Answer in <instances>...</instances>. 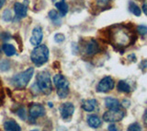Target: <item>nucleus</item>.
I'll return each instance as SVG.
<instances>
[{"label": "nucleus", "instance_id": "obj_1", "mask_svg": "<svg viewBox=\"0 0 147 131\" xmlns=\"http://www.w3.org/2000/svg\"><path fill=\"white\" fill-rule=\"evenodd\" d=\"M111 43L118 47H126L132 43V33L123 26H117L109 33Z\"/></svg>", "mask_w": 147, "mask_h": 131}, {"label": "nucleus", "instance_id": "obj_2", "mask_svg": "<svg viewBox=\"0 0 147 131\" xmlns=\"http://www.w3.org/2000/svg\"><path fill=\"white\" fill-rule=\"evenodd\" d=\"M49 49L44 44H38L32 50L30 59L36 66H41L45 64L49 59Z\"/></svg>", "mask_w": 147, "mask_h": 131}, {"label": "nucleus", "instance_id": "obj_3", "mask_svg": "<svg viewBox=\"0 0 147 131\" xmlns=\"http://www.w3.org/2000/svg\"><path fill=\"white\" fill-rule=\"evenodd\" d=\"M37 87L39 88L40 91L46 95L51 94V92L53 91L52 82H51V77L50 73L48 71H41L37 75Z\"/></svg>", "mask_w": 147, "mask_h": 131}, {"label": "nucleus", "instance_id": "obj_4", "mask_svg": "<svg viewBox=\"0 0 147 131\" xmlns=\"http://www.w3.org/2000/svg\"><path fill=\"white\" fill-rule=\"evenodd\" d=\"M33 74H34L33 68H28L25 71L15 75L12 78V84L18 89L25 88L28 85V83L30 81L32 77H33Z\"/></svg>", "mask_w": 147, "mask_h": 131}, {"label": "nucleus", "instance_id": "obj_5", "mask_svg": "<svg viewBox=\"0 0 147 131\" xmlns=\"http://www.w3.org/2000/svg\"><path fill=\"white\" fill-rule=\"evenodd\" d=\"M53 83L57 88V94L59 98L64 99L69 94V82L61 74H56L53 77Z\"/></svg>", "mask_w": 147, "mask_h": 131}, {"label": "nucleus", "instance_id": "obj_6", "mask_svg": "<svg viewBox=\"0 0 147 131\" xmlns=\"http://www.w3.org/2000/svg\"><path fill=\"white\" fill-rule=\"evenodd\" d=\"M125 116V112L121 110V108L119 109H109L106 113L103 115V120L105 122L109 123H115L119 122L124 118Z\"/></svg>", "mask_w": 147, "mask_h": 131}, {"label": "nucleus", "instance_id": "obj_7", "mask_svg": "<svg viewBox=\"0 0 147 131\" xmlns=\"http://www.w3.org/2000/svg\"><path fill=\"white\" fill-rule=\"evenodd\" d=\"M115 85V82L111 77H105L99 81L96 91L98 92H108L109 91L113 90Z\"/></svg>", "mask_w": 147, "mask_h": 131}, {"label": "nucleus", "instance_id": "obj_8", "mask_svg": "<svg viewBox=\"0 0 147 131\" xmlns=\"http://www.w3.org/2000/svg\"><path fill=\"white\" fill-rule=\"evenodd\" d=\"M28 0H25L24 3H16L14 6V10H15L16 18L18 20L24 18L28 13Z\"/></svg>", "mask_w": 147, "mask_h": 131}, {"label": "nucleus", "instance_id": "obj_9", "mask_svg": "<svg viewBox=\"0 0 147 131\" xmlns=\"http://www.w3.org/2000/svg\"><path fill=\"white\" fill-rule=\"evenodd\" d=\"M29 113H30V117L31 119L33 118L35 119L37 117L43 116L45 115V109L43 105H41L40 104H32L30 106Z\"/></svg>", "mask_w": 147, "mask_h": 131}, {"label": "nucleus", "instance_id": "obj_10", "mask_svg": "<svg viewBox=\"0 0 147 131\" xmlns=\"http://www.w3.org/2000/svg\"><path fill=\"white\" fill-rule=\"evenodd\" d=\"M75 112V106L71 102H65L60 106V113L63 119H69Z\"/></svg>", "mask_w": 147, "mask_h": 131}, {"label": "nucleus", "instance_id": "obj_11", "mask_svg": "<svg viewBox=\"0 0 147 131\" xmlns=\"http://www.w3.org/2000/svg\"><path fill=\"white\" fill-rule=\"evenodd\" d=\"M99 52V45L96 40H90L86 43L85 46V54L87 57H93Z\"/></svg>", "mask_w": 147, "mask_h": 131}, {"label": "nucleus", "instance_id": "obj_12", "mask_svg": "<svg viewBox=\"0 0 147 131\" xmlns=\"http://www.w3.org/2000/svg\"><path fill=\"white\" fill-rule=\"evenodd\" d=\"M43 37V32L41 28L40 27H36L32 31V35L30 38V44L33 45H38L41 43V40H42Z\"/></svg>", "mask_w": 147, "mask_h": 131}, {"label": "nucleus", "instance_id": "obj_13", "mask_svg": "<svg viewBox=\"0 0 147 131\" xmlns=\"http://www.w3.org/2000/svg\"><path fill=\"white\" fill-rule=\"evenodd\" d=\"M105 105L108 109H119L121 108V104L118 99L113 97H107L105 99Z\"/></svg>", "mask_w": 147, "mask_h": 131}, {"label": "nucleus", "instance_id": "obj_14", "mask_svg": "<svg viewBox=\"0 0 147 131\" xmlns=\"http://www.w3.org/2000/svg\"><path fill=\"white\" fill-rule=\"evenodd\" d=\"M96 105H98V102L95 99H90V100H86L82 102V108L86 112H93Z\"/></svg>", "mask_w": 147, "mask_h": 131}, {"label": "nucleus", "instance_id": "obj_15", "mask_svg": "<svg viewBox=\"0 0 147 131\" xmlns=\"http://www.w3.org/2000/svg\"><path fill=\"white\" fill-rule=\"evenodd\" d=\"M87 124L90 128H98L101 126V119L96 115H91L87 117Z\"/></svg>", "mask_w": 147, "mask_h": 131}, {"label": "nucleus", "instance_id": "obj_16", "mask_svg": "<svg viewBox=\"0 0 147 131\" xmlns=\"http://www.w3.org/2000/svg\"><path fill=\"white\" fill-rule=\"evenodd\" d=\"M4 128L8 131H20L21 130L20 125L14 120H7L4 124Z\"/></svg>", "mask_w": 147, "mask_h": 131}, {"label": "nucleus", "instance_id": "obj_17", "mask_svg": "<svg viewBox=\"0 0 147 131\" xmlns=\"http://www.w3.org/2000/svg\"><path fill=\"white\" fill-rule=\"evenodd\" d=\"M55 7L58 8L61 17H64L68 12V5L66 4L65 0H61L57 3H55Z\"/></svg>", "mask_w": 147, "mask_h": 131}, {"label": "nucleus", "instance_id": "obj_18", "mask_svg": "<svg viewBox=\"0 0 147 131\" xmlns=\"http://www.w3.org/2000/svg\"><path fill=\"white\" fill-rule=\"evenodd\" d=\"M2 49L4 51V53L6 54V55L7 57H12V55H16V48L14 47L12 44H4L2 46Z\"/></svg>", "mask_w": 147, "mask_h": 131}, {"label": "nucleus", "instance_id": "obj_19", "mask_svg": "<svg viewBox=\"0 0 147 131\" xmlns=\"http://www.w3.org/2000/svg\"><path fill=\"white\" fill-rule=\"evenodd\" d=\"M117 89L119 91L121 92H125V93H128L130 92L131 90V87L130 85L124 81H119V83H118V86H117Z\"/></svg>", "mask_w": 147, "mask_h": 131}, {"label": "nucleus", "instance_id": "obj_20", "mask_svg": "<svg viewBox=\"0 0 147 131\" xmlns=\"http://www.w3.org/2000/svg\"><path fill=\"white\" fill-rule=\"evenodd\" d=\"M129 8H130V11L133 14V15H135L136 17L141 16V13H142L141 8L134 2H130V4H129Z\"/></svg>", "mask_w": 147, "mask_h": 131}, {"label": "nucleus", "instance_id": "obj_21", "mask_svg": "<svg viewBox=\"0 0 147 131\" xmlns=\"http://www.w3.org/2000/svg\"><path fill=\"white\" fill-rule=\"evenodd\" d=\"M49 18L52 20V21L54 23V24H60V23H61L60 17L58 16V13L55 10H51L49 12Z\"/></svg>", "mask_w": 147, "mask_h": 131}, {"label": "nucleus", "instance_id": "obj_22", "mask_svg": "<svg viewBox=\"0 0 147 131\" xmlns=\"http://www.w3.org/2000/svg\"><path fill=\"white\" fill-rule=\"evenodd\" d=\"M137 31L138 33L142 36H145L147 35V27L144 26V25H140L137 27Z\"/></svg>", "mask_w": 147, "mask_h": 131}, {"label": "nucleus", "instance_id": "obj_23", "mask_svg": "<svg viewBox=\"0 0 147 131\" xmlns=\"http://www.w3.org/2000/svg\"><path fill=\"white\" fill-rule=\"evenodd\" d=\"M3 20L5 21H10L12 20V14L9 10H5L3 13Z\"/></svg>", "mask_w": 147, "mask_h": 131}, {"label": "nucleus", "instance_id": "obj_24", "mask_svg": "<svg viewBox=\"0 0 147 131\" xmlns=\"http://www.w3.org/2000/svg\"><path fill=\"white\" fill-rule=\"evenodd\" d=\"M10 38H11V35L9 34L8 32H1V33H0V39H1L2 41L7 42Z\"/></svg>", "mask_w": 147, "mask_h": 131}, {"label": "nucleus", "instance_id": "obj_25", "mask_svg": "<svg viewBox=\"0 0 147 131\" xmlns=\"http://www.w3.org/2000/svg\"><path fill=\"white\" fill-rule=\"evenodd\" d=\"M128 130H137V131H139V130H142V128H141V126L140 124H138V123H133L131 124L130 127L128 128Z\"/></svg>", "mask_w": 147, "mask_h": 131}, {"label": "nucleus", "instance_id": "obj_26", "mask_svg": "<svg viewBox=\"0 0 147 131\" xmlns=\"http://www.w3.org/2000/svg\"><path fill=\"white\" fill-rule=\"evenodd\" d=\"M64 35L62 34V33H57V34H55L54 36V40L55 42H57V43H62V42L64 41Z\"/></svg>", "mask_w": 147, "mask_h": 131}, {"label": "nucleus", "instance_id": "obj_27", "mask_svg": "<svg viewBox=\"0 0 147 131\" xmlns=\"http://www.w3.org/2000/svg\"><path fill=\"white\" fill-rule=\"evenodd\" d=\"M18 116L22 119V120H26V112L24 108H21L18 110Z\"/></svg>", "mask_w": 147, "mask_h": 131}, {"label": "nucleus", "instance_id": "obj_28", "mask_svg": "<svg viewBox=\"0 0 147 131\" xmlns=\"http://www.w3.org/2000/svg\"><path fill=\"white\" fill-rule=\"evenodd\" d=\"M110 0H96V2L99 5V6H106Z\"/></svg>", "mask_w": 147, "mask_h": 131}, {"label": "nucleus", "instance_id": "obj_29", "mask_svg": "<svg viewBox=\"0 0 147 131\" xmlns=\"http://www.w3.org/2000/svg\"><path fill=\"white\" fill-rule=\"evenodd\" d=\"M130 104H131V102H130V101H128V100H123L122 101V106L123 107H129L130 106Z\"/></svg>", "mask_w": 147, "mask_h": 131}, {"label": "nucleus", "instance_id": "obj_30", "mask_svg": "<svg viewBox=\"0 0 147 131\" xmlns=\"http://www.w3.org/2000/svg\"><path fill=\"white\" fill-rule=\"evenodd\" d=\"M142 11H144V13L145 15L147 16V1H146L144 5H142Z\"/></svg>", "mask_w": 147, "mask_h": 131}, {"label": "nucleus", "instance_id": "obj_31", "mask_svg": "<svg viewBox=\"0 0 147 131\" xmlns=\"http://www.w3.org/2000/svg\"><path fill=\"white\" fill-rule=\"evenodd\" d=\"M142 119H144V125L147 127V110L145 111V113H144V117H142Z\"/></svg>", "mask_w": 147, "mask_h": 131}, {"label": "nucleus", "instance_id": "obj_32", "mask_svg": "<svg viewBox=\"0 0 147 131\" xmlns=\"http://www.w3.org/2000/svg\"><path fill=\"white\" fill-rule=\"evenodd\" d=\"M109 130H118V128H116V126L115 125H110L109 127L108 128Z\"/></svg>", "mask_w": 147, "mask_h": 131}, {"label": "nucleus", "instance_id": "obj_33", "mask_svg": "<svg viewBox=\"0 0 147 131\" xmlns=\"http://www.w3.org/2000/svg\"><path fill=\"white\" fill-rule=\"evenodd\" d=\"M5 4H6V0H0V9L3 8Z\"/></svg>", "mask_w": 147, "mask_h": 131}]
</instances>
